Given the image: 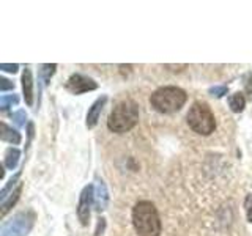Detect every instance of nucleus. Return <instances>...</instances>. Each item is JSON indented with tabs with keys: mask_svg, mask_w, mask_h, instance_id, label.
Instances as JSON below:
<instances>
[{
	"mask_svg": "<svg viewBox=\"0 0 252 236\" xmlns=\"http://www.w3.org/2000/svg\"><path fill=\"white\" fill-rule=\"evenodd\" d=\"M11 88H14V84L11 81H8V79H0V90L6 91V90H11Z\"/></svg>",
	"mask_w": 252,
	"mask_h": 236,
	"instance_id": "aec40b11",
	"label": "nucleus"
},
{
	"mask_svg": "<svg viewBox=\"0 0 252 236\" xmlns=\"http://www.w3.org/2000/svg\"><path fill=\"white\" fill-rule=\"evenodd\" d=\"M244 208H246L248 219L252 222V194H249V195L246 197V202H244Z\"/></svg>",
	"mask_w": 252,
	"mask_h": 236,
	"instance_id": "6ab92c4d",
	"label": "nucleus"
},
{
	"mask_svg": "<svg viewBox=\"0 0 252 236\" xmlns=\"http://www.w3.org/2000/svg\"><path fill=\"white\" fill-rule=\"evenodd\" d=\"M106 101H107V96H101L92 104L89 114H87V128H94V126H96V123L99 120V115H101V110L104 107Z\"/></svg>",
	"mask_w": 252,
	"mask_h": 236,
	"instance_id": "1a4fd4ad",
	"label": "nucleus"
},
{
	"mask_svg": "<svg viewBox=\"0 0 252 236\" xmlns=\"http://www.w3.org/2000/svg\"><path fill=\"white\" fill-rule=\"evenodd\" d=\"M109 203V192L107 187L104 184V181L96 179V186H94V206H96V211H104L107 208Z\"/></svg>",
	"mask_w": 252,
	"mask_h": 236,
	"instance_id": "6e6552de",
	"label": "nucleus"
},
{
	"mask_svg": "<svg viewBox=\"0 0 252 236\" xmlns=\"http://www.w3.org/2000/svg\"><path fill=\"white\" fill-rule=\"evenodd\" d=\"M132 224L139 236H159L161 220L152 202L142 200L132 208Z\"/></svg>",
	"mask_w": 252,
	"mask_h": 236,
	"instance_id": "f257e3e1",
	"label": "nucleus"
},
{
	"mask_svg": "<svg viewBox=\"0 0 252 236\" xmlns=\"http://www.w3.org/2000/svg\"><path fill=\"white\" fill-rule=\"evenodd\" d=\"M19 157H21L19 149L8 148L5 151V167L10 169V170L16 169V165H18V162H19Z\"/></svg>",
	"mask_w": 252,
	"mask_h": 236,
	"instance_id": "f8f14e48",
	"label": "nucleus"
},
{
	"mask_svg": "<svg viewBox=\"0 0 252 236\" xmlns=\"http://www.w3.org/2000/svg\"><path fill=\"white\" fill-rule=\"evenodd\" d=\"M11 118H13V121L18 126H24V124H26V121H27V114L24 112V110H18V112H14L11 115Z\"/></svg>",
	"mask_w": 252,
	"mask_h": 236,
	"instance_id": "f3484780",
	"label": "nucleus"
},
{
	"mask_svg": "<svg viewBox=\"0 0 252 236\" xmlns=\"http://www.w3.org/2000/svg\"><path fill=\"white\" fill-rule=\"evenodd\" d=\"M55 68H57V65H43L41 69H39V79H41V82L43 84H47L49 82V79L51 76L55 73Z\"/></svg>",
	"mask_w": 252,
	"mask_h": 236,
	"instance_id": "dca6fc26",
	"label": "nucleus"
},
{
	"mask_svg": "<svg viewBox=\"0 0 252 236\" xmlns=\"http://www.w3.org/2000/svg\"><path fill=\"white\" fill-rule=\"evenodd\" d=\"M35 224V212L24 211L18 212L13 219L2 225L0 236H27Z\"/></svg>",
	"mask_w": 252,
	"mask_h": 236,
	"instance_id": "39448f33",
	"label": "nucleus"
},
{
	"mask_svg": "<svg viewBox=\"0 0 252 236\" xmlns=\"http://www.w3.org/2000/svg\"><path fill=\"white\" fill-rule=\"evenodd\" d=\"M98 87V84L93 81V79L87 77L84 74H73L66 82V88L74 93V94H81V93H85V91H90V90H94Z\"/></svg>",
	"mask_w": 252,
	"mask_h": 236,
	"instance_id": "0eeeda50",
	"label": "nucleus"
},
{
	"mask_svg": "<svg viewBox=\"0 0 252 236\" xmlns=\"http://www.w3.org/2000/svg\"><path fill=\"white\" fill-rule=\"evenodd\" d=\"M19 102V98L16 94H5V96L0 98V109L2 110H8L10 107L16 106Z\"/></svg>",
	"mask_w": 252,
	"mask_h": 236,
	"instance_id": "2eb2a0df",
	"label": "nucleus"
},
{
	"mask_svg": "<svg viewBox=\"0 0 252 236\" xmlns=\"http://www.w3.org/2000/svg\"><path fill=\"white\" fill-rule=\"evenodd\" d=\"M22 90L27 106H32L33 104V79H32V71L27 68L22 73Z\"/></svg>",
	"mask_w": 252,
	"mask_h": 236,
	"instance_id": "9d476101",
	"label": "nucleus"
},
{
	"mask_svg": "<svg viewBox=\"0 0 252 236\" xmlns=\"http://www.w3.org/2000/svg\"><path fill=\"white\" fill-rule=\"evenodd\" d=\"M186 91L178 88V87H162V88H158L150 102L152 106L161 114H173L178 112V110L185 106L186 102Z\"/></svg>",
	"mask_w": 252,
	"mask_h": 236,
	"instance_id": "7ed1b4c3",
	"label": "nucleus"
},
{
	"mask_svg": "<svg viewBox=\"0 0 252 236\" xmlns=\"http://www.w3.org/2000/svg\"><path fill=\"white\" fill-rule=\"evenodd\" d=\"M188 124L194 132L200 136H210L215 131L216 121L211 109L205 102H194L192 107L188 112Z\"/></svg>",
	"mask_w": 252,
	"mask_h": 236,
	"instance_id": "20e7f679",
	"label": "nucleus"
},
{
	"mask_svg": "<svg viewBox=\"0 0 252 236\" xmlns=\"http://www.w3.org/2000/svg\"><path fill=\"white\" fill-rule=\"evenodd\" d=\"M0 68H2L3 71H8V73H16V71H18V65H8V63H2V65H0Z\"/></svg>",
	"mask_w": 252,
	"mask_h": 236,
	"instance_id": "412c9836",
	"label": "nucleus"
},
{
	"mask_svg": "<svg viewBox=\"0 0 252 236\" xmlns=\"http://www.w3.org/2000/svg\"><path fill=\"white\" fill-rule=\"evenodd\" d=\"M244 104H246V99H244V96L241 93H233L230 98H228V106H230V109L233 110V112H241V110L244 109Z\"/></svg>",
	"mask_w": 252,
	"mask_h": 236,
	"instance_id": "4468645a",
	"label": "nucleus"
},
{
	"mask_svg": "<svg viewBox=\"0 0 252 236\" xmlns=\"http://www.w3.org/2000/svg\"><path fill=\"white\" fill-rule=\"evenodd\" d=\"M139 121V106L132 99H123L109 115L107 126L112 132L123 134L131 131Z\"/></svg>",
	"mask_w": 252,
	"mask_h": 236,
	"instance_id": "f03ea898",
	"label": "nucleus"
},
{
	"mask_svg": "<svg viewBox=\"0 0 252 236\" xmlns=\"http://www.w3.org/2000/svg\"><path fill=\"white\" fill-rule=\"evenodd\" d=\"M93 202H94V186L89 184L87 187H84L81 199H79V205H77V216H79V220H81L82 225L89 224L90 208H92Z\"/></svg>",
	"mask_w": 252,
	"mask_h": 236,
	"instance_id": "423d86ee",
	"label": "nucleus"
},
{
	"mask_svg": "<svg viewBox=\"0 0 252 236\" xmlns=\"http://www.w3.org/2000/svg\"><path fill=\"white\" fill-rule=\"evenodd\" d=\"M2 140L8 142V144L18 145L19 142H21V134L16 129H11L8 124L2 123Z\"/></svg>",
	"mask_w": 252,
	"mask_h": 236,
	"instance_id": "9b49d317",
	"label": "nucleus"
},
{
	"mask_svg": "<svg viewBox=\"0 0 252 236\" xmlns=\"http://www.w3.org/2000/svg\"><path fill=\"white\" fill-rule=\"evenodd\" d=\"M21 191H22V184L19 183L18 184V187L14 189V191L11 192V197L8 200H5V202H2V214L5 216L8 211H10L11 208H13V205L18 202V199H19V195H21Z\"/></svg>",
	"mask_w": 252,
	"mask_h": 236,
	"instance_id": "ddd939ff",
	"label": "nucleus"
},
{
	"mask_svg": "<svg viewBox=\"0 0 252 236\" xmlns=\"http://www.w3.org/2000/svg\"><path fill=\"white\" fill-rule=\"evenodd\" d=\"M210 94H213V96H216V98L224 96V94H227V87H225V85L211 87V88H210Z\"/></svg>",
	"mask_w": 252,
	"mask_h": 236,
	"instance_id": "a211bd4d",
	"label": "nucleus"
}]
</instances>
